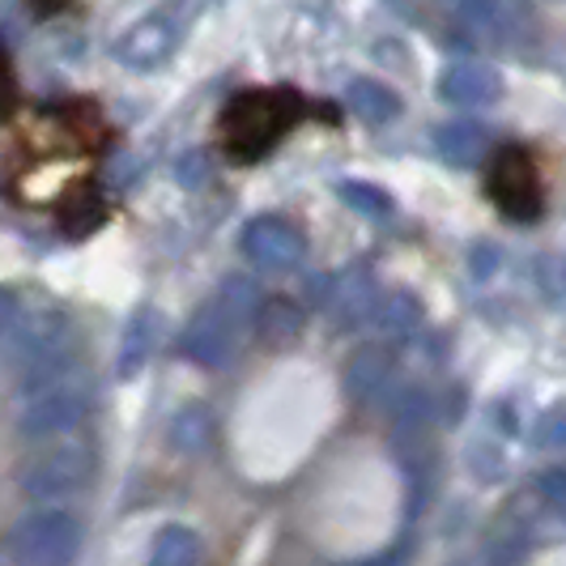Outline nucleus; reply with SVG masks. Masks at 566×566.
I'll list each match as a JSON object with an SVG mask.
<instances>
[{
	"label": "nucleus",
	"mask_w": 566,
	"mask_h": 566,
	"mask_svg": "<svg viewBox=\"0 0 566 566\" xmlns=\"http://www.w3.org/2000/svg\"><path fill=\"white\" fill-rule=\"evenodd\" d=\"M485 192L511 222H533L545 209V179L528 145H499L485 158Z\"/></svg>",
	"instance_id": "2"
},
{
	"label": "nucleus",
	"mask_w": 566,
	"mask_h": 566,
	"mask_svg": "<svg viewBox=\"0 0 566 566\" xmlns=\"http://www.w3.org/2000/svg\"><path fill=\"white\" fill-rule=\"evenodd\" d=\"M175 43H179V30L170 27V22L145 18V22H137L115 43V56L124 60V64H133V69H158L175 52Z\"/></svg>",
	"instance_id": "8"
},
{
	"label": "nucleus",
	"mask_w": 566,
	"mask_h": 566,
	"mask_svg": "<svg viewBox=\"0 0 566 566\" xmlns=\"http://www.w3.org/2000/svg\"><path fill=\"white\" fill-rule=\"evenodd\" d=\"M239 248L260 269H290V264H298L303 252H307L303 234L290 227V222H282V218H255L252 227L243 230Z\"/></svg>",
	"instance_id": "6"
},
{
	"label": "nucleus",
	"mask_w": 566,
	"mask_h": 566,
	"mask_svg": "<svg viewBox=\"0 0 566 566\" xmlns=\"http://www.w3.org/2000/svg\"><path fill=\"white\" fill-rule=\"evenodd\" d=\"M307 115V103L298 90L290 85H273V90H239L222 107L218 119V142L230 163L248 167L260 163L285 133Z\"/></svg>",
	"instance_id": "1"
},
{
	"label": "nucleus",
	"mask_w": 566,
	"mask_h": 566,
	"mask_svg": "<svg viewBox=\"0 0 566 566\" xmlns=\"http://www.w3.org/2000/svg\"><path fill=\"white\" fill-rule=\"evenodd\" d=\"M434 145H439V154L448 163H455V167H473V163L490 158V137H485L482 124H448L434 137Z\"/></svg>",
	"instance_id": "13"
},
{
	"label": "nucleus",
	"mask_w": 566,
	"mask_h": 566,
	"mask_svg": "<svg viewBox=\"0 0 566 566\" xmlns=\"http://www.w3.org/2000/svg\"><path fill=\"white\" fill-rule=\"evenodd\" d=\"M307 324V312L290 298V294H269L260 307H255V333L264 340H294Z\"/></svg>",
	"instance_id": "12"
},
{
	"label": "nucleus",
	"mask_w": 566,
	"mask_h": 566,
	"mask_svg": "<svg viewBox=\"0 0 566 566\" xmlns=\"http://www.w3.org/2000/svg\"><path fill=\"white\" fill-rule=\"evenodd\" d=\"M149 349H154V315H137V324H133V328H128V337H124L119 370H124V375H133V370L149 358Z\"/></svg>",
	"instance_id": "17"
},
{
	"label": "nucleus",
	"mask_w": 566,
	"mask_h": 566,
	"mask_svg": "<svg viewBox=\"0 0 566 566\" xmlns=\"http://www.w3.org/2000/svg\"><path fill=\"white\" fill-rule=\"evenodd\" d=\"M94 473V455L77 448V443H60V448H48L43 455H34L22 473V490L34 503H56V499H69L77 494Z\"/></svg>",
	"instance_id": "4"
},
{
	"label": "nucleus",
	"mask_w": 566,
	"mask_h": 566,
	"mask_svg": "<svg viewBox=\"0 0 566 566\" xmlns=\"http://www.w3.org/2000/svg\"><path fill=\"white\" fill-rule=\"evenodd\" d=\"M345 200L354 209H367V213H388V197L367 188V184H345Z\"/></svg>",
	"instance_id": "19"
},
{
	"label": "nucleus",
	"mask_w": 566,
	"mask_h": 566,
	"mask_svg": "<svg viewBox=\"0 0 566 566\" xmlns=\"http://www.w3.org/2000/svg\"><path fill=\"white\" fill-rule=\"evenodd\" d=\"M379 319H384L388 328L405 333V328H413V324H418V307H413V298L397 294V298H388V303L379 307Z\"/></svg>",
	"instance_id": "18"
},
{
	"label": "nucleus",
	"mask_w": 566,
	"mask_h": 566,
	"mask_svg": "<svg viewBox=\"0 0 566 566\" xmlns=\"http://www.w3.org/2000/svg\"><path fill=\"white\" fill-rule=\"evenodd\" d=\"M439 90H443V98H452V103H464V107H473V103H485L499 82H494V73L485 69V64H473V60H455L443 69V77H439Z\"/></svg>",
	"instance_id": "10"
},
{
	"label": "nucleus",
	"mask_w": 566,
	"mask_h": 566,
	"mask_svg": "<svg viewBox=\"0 0 566 566\" xmlns=\"http://www.w3.org/2000/svg\"><path fill=\"white\" fill-rule=\"evenodd\" d=\"M248 294H252V290H248ZM248 294H243V298H248ZM243 298H230V285H222V294L188 324V333H184V354L205 363V367H222L230 354H234V328H239V315H243Z\"/></svg>",
	"instance_id": "5"
},
{
	"label": "nucleus",
	"mask_w": 566,
	"mask_h": 566,
	"mask_svg": "<svg viewBox=\"0 0 566 566\" xmlns=\"http://www.w3.org/2000/svg\"><path fill=\"white\" fill-rule=\"evenodd\" d=\"M200 558V541L197 533L188 528H163L154 537V549H149V563L154 566H188Z\"/></svg>",
	"instance_id": "16"
},
{
	"label": "nucleus",
	"mask_w": 566,
	"mask_h": 566,
	"mask_svg": "<svg viewBox=\"0 0 566 566\" xmlns=\"http://www.w3.org/2000/svg\"><path fill=\"white\" fill-rule=\"evenodd\" d=\"M13 315H18V294H4L0 290V333L13 328Z\"/></svg>",
	"instance_id": "22"
},
{
	"label": "nucleus",
	"mask_w": 566,
	"mask_h": 566,
	"mask_svg": "<svg viewBox=\"0 0 566 566\" xmlns=\"http://www.w3.org/2000/svg\"><path fill=\"white\" fill-rule=\"evenodd\" d=\"M77 545H82V524L69 511L43 507L13 528L9 554L22 563H64L77 554Z\"/></svg>",
	"instance_id": "3"
},
{
	"label": "nucleus",
	"mask_w": 566,
	"mask_h": 566,
	"mask_svg": "<svg viewBox=\"0 0 566 566\" xmlns=\"http://www.w3.org/2000/svg\"><path fill=\"white\" fill-rule=\"evenodd\" d=\"M388 379H392V354H388L384 345H363V349L349 358V367H345V388L358 400L384 392Z\"/></svg>",
	"instance_id": "11"
},
{
	"label": "nucleus",
	"mask_w": 566,
	"mask_h": 566,
	"mask_svg": "<svg viewBox=\"0 0 566 566\" xmlns=\"http://www.w3.org/2000/svg\"><path fill=\"white\" fill-rule=\"evenodd\" d=\"M30 4H34L39 13H60V9L69 4V0H30Z\"/></svg>",
	"instance_id": "23"
},
{
	"label": "nucleus",
	"mask_w": 566,
	"mask_h": 566,
	"mask_svg": "<svg viewBox=\"0 0 566 566\" xmlns=\"http://www.w3.org/2000/svg\"><path fill=\"white\" fill-rule=\"evenodd\" d=\"M541 490H545L554 503H566V469H549V473L541 478Z\"/></svg>",
	"instance_id": "21"
},
{
	"label": "nucleus",
	"mask_w": 566,
	"mask_h": 566,
	"mask_svg": "<svg viewBox=\"0 0 566 566\" xmlns=\"http://www.w3.org/2000/svg\"><path fill=\"white\" fill-rule=\"evenodd\" d=\"M90 400L77 388H48L39 400H30V409L22 413V434L30 439H48V434H64L85 418Z\"/></svg>",
	"instance_id": "7"
},
{
	"label": "nucleus",
	"mask_w": 566,
	"mask_h": 566,
	"mask_svg": "<svg viewBox=\"0 0 566 566\" xmlns=\"http://www.w3.org/2000/svg\"><path fill=\"white\" fill-rule=\"evenodd\" d=\"M13 107H18V77H13V64L0 48V119H9Z\"/></svg>",
	"instance_id": "20"
},
{
	"label": "nucleus",
	"mask_w": 566,
	"mask_h": 566,
	"mask_svg": "<svg viewBox=\"0 0 566 566\" xmlns=\"http://www.w3.org/2000/svg\"><path fill=\"white\" fill-rule=\"evenodd\" d=\"M56 222L64 234H90V230H98L107 222V200H103V188L94 184V179H82V184H73L56 205Z\"/></svg>",
	"instance_id": "9"
},
{
	"label": "nucleus",
	"mask_w": 566,
	"mask_h": 566,
	"mask_svg": "<svg viewBox=\"0 0 566 566\" xmlns=\"http://www.w3.org/2000/svg\"><path fill=\"white\" fill-rule=\"evenodd\" d=\"M209 439H213V418H209V409L188 405V409L175 413V422H170V443H175L179 452H205Z\"/></svg>",
	"instance_id": "15"
},
{
	"label": "nucleus",
	"mask_w": 566,
	"mask_h": 566,
	"mask_svg": "<svg viewBox=\"0 0 566 566\" xmlns=\"http://www.w3.org/2000/svg\"><path fill=\"white\" fill-rule=\"evenodd\" d=\"M349 107H354L358 119H367V124H388L397 115V94L384 82L358 77V82L349 85Z\"/></svg>",
	"instance_id": "14"
}]
</instances>
